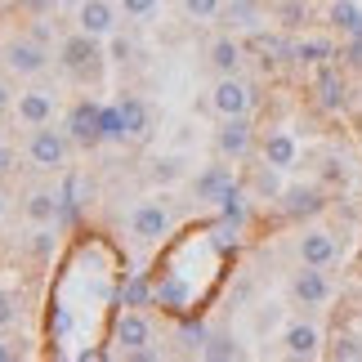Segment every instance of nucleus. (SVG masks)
<instances>
[{"label": "nucleus", "mask_w": 362, "mask_h": 362, "mask_svg": "<svg viewBox=\"0 0 362 362\" xmlns=\"http://www.w3.org/2000/svg\"><path fill=\"white\" fill-rule=\"evenodd\" d=\"M317 103H322L327 112H340V107H344V81L331 72V67L317 72Z\"/></svg>", "instance_id": "4be33fe9"}, {"label": "nucleus", "mask_w": 362, "mask_h": 362, "mask_svg": "<svg viewBox=\"0 0 362 362\" xmlns=\"http://www.w3.org/2000/svg\"><path fill=\"white\" fill-rule=\"evenodd\" d=\"M300 18H304V0H286L282 5V27H300Z\"/></svg>", "instance_id": "58836bf2"}, {"label": "nucleus", "mask_w": 362, "mask_h": 362, "mask_svg": "<svg viewBox=\"0 0 362 362\" xmlns=\"http://www.w3.org/2000/svg\"><path fill=\"white\" fill-rule=\"evenodd\" d=\"M344 63L362 67V36H349V45H344Z\"/></svg>", "instance_id": "ea45409f"}, {"label": "nucleus", "mask_w": 362, "mask_h": 362, "mask_svg": "<svg viewBox=\"0 0 362 362\" xmlns=\"http://www.w3.org/2000/svg\"><path fill=\"white\" fill-rule=\"evenodd\" d=\"M349 36H362V18H358V27H354V32H349Z\"/></svg>", "instance_id": "a18cd8bd"}, {"label": "nucleus", "mask_w": 362, "mask_h": 362, "mask_svg": "<svg viewBox=\"0 0 362 362\" xmlns=\"http://www.w3.org/2000/svg\"><path fill=\"white\" fill-rule=\"evenodd\" d=\"M32 255L36 259H49L54 255V233H49V224L40 228V233H32Z\"/></svg>", "instance_id": "c9c22d12"}, {"label": "nucleus", "mask_w": 362, "mask_h": 362, "mask_svg": "<svg viewBox=\"0 0 362 362\" xmlns=\"http://www.w3.org/2000/svg\"><path fill=\"white\" fill-rule=\"evenodd\" d=\"M121 9H125V18H134V23H144L157 13V0H121Z\"/></svg>", "instance_id": "72a5a7b5"}, {"label": "nucleus", "mask_w": 362, "mask_h": 362, "mask_svg": "<svg viewBox=\"0 0 362 362\" xmlns=\"http://www.w3.org/2000/svg\"><path fill=\"white\" fill-rule=\"evenodd\" d=\"M117 112L125 121V130H130V139H148L152 134V112H148V103L139 99V94H121Z\"/></svg>", "instance_id": "2eb2a0df"}, {"label": "nucleus", "mask_w": 362, "mask_h": 362, "mask_svg": "<svg viewBox=\"0 0 362 362\" xmlns=\"http://www.w3.org/2000/svg\"><path fill=\"white\" fill-rule=\"evenodd\" d=\"M13 358H18V349H13L9 340H0V362H13Z\"/></svg>", "instance_id": "79ce46f5"}, {"label": "nucleus", "mask_w": 362, "mask_h": 362, "mask_svg": "<svg viewBox=\"0 0 362 362\" xmlns=\"http://www.w3.org/2000/svg\"><path fill=\"white\" fill-rule=\"evenodd\" d=\"M59 197H63V206H59V224H76L81 211L94 202V184H90L86 175H67V184H63Z\"/></svg>", "instance_id": "9b49d317"}, {"label": "nucleus", "mask_w": 362, "mask_h": 362, "mask_svg": "<svg viewBox=\"0 0 362 362\" xmlns=\"http://www.w3.org/2000/svg\"><path fill=\"white\" fill-rule=\"evenodd\" d=\"M59 67L72 81H81V86H90V81H99L103 76V45H99V36H90V32H76L72 36H63V45H59Z\"/></svg>", "instance_id": "f257e3e1"}, {"label": "nucleus", "mask_w": 362, "mask_h": 362, "mask_svg": "<svg viewBox=\"0 0 362 362\" xmlns=\"http://www.w3.org/2000/svg\"><path fill=\"white\" fill-rule=\"evenodd\" d=\"M250 103H255V90H250L242 76H219V81H215L211 107H215L219 117H246Z\"/></svg>", "instance_id": "423d86ee"}, {"label": "nucleus", "mask_w": 362, "mask_h": 362, "mask_svg": "<svg viewBox=\"0 0 362 362\" xmlns=\"http://www.w3.org/2000/svg\"><path fill=\"white\" fill-rule=\"evenodd\" d=\"M219 23H224L228 32H255V27H259V5H255V0H224Z\"/></svg>", "instance_id": "dca6fc26"}, {"label": "nucleus", "mask_w": 362, "mask_h": 362, "mask_svg": "<svg viewBox=\"0 0 362 362\" xmlns=\"http://www.w3.org/2000/svg\"><path fill=\"white\" fill-rule=\"evenodd\" d=\"M5 107H9V86L0 81V112H5Z\"/></svg>", "instance_id": "37998d69"}, {"label": "nucleus", "mask_w": 362, "mask_h": 362, "mask_svg": "<svg viewBox=\"0 0 362 362\" xmlns=\"http://www.w3.org/2000/svg\"><path fill=\"white\" fill-rule=\"evenodd\" d=\"M250 117H224L219 121V130H215V152L224 161H242L246 152H250Z\"/></svg>", "instance_id": "0eeeda50"}, {"label": "nucleus", "mask_w": 362, "mask_h": 362, "mask_svg": "<svg viewBox=\"0 0 362 362\" xmlns=\"http://www.w3.org/2000/svg\"><path fill=\"white\" fill-rule=\"evenodd\" d=\"M282 215L286 219H313V215H322L327 211V197L317 188H304V184H296V188H282Z\"/></svg>", "instance_id": "9d476101"}, {"label": "nucleus", "mask_w": 362, "mask_h": 362, "mask_svg": "<svg viewBox=\"0 0 362 362\" xmlns=\"http://www.w3.org/2000/svg\"><path fill=\"white\" fill-rule=\"evenodd\" d=\"M331 358H362V340H354V336L336 340V349H331Z\"/></svg>", "instance_id": "e433bc0d"}, {"label": "nucleus", "mask_w": 362, "mask_h": 362, "mask_svg": "<svg viewBox=\"0 0 362 362\" xmlns=\"http://www.w3.org/2000/svg\"><path fill=\"white\" fill-rule=\"evenodd\" d=\"M13 5H18V9H27L32 18H45V13H49L54 5H59V0H13Z\"/></svg>", "instance_id": "4c0bfd02"}, {"label": "nucleus", "mask_w": 362, "mask_h": 362, "mask_svg": "<svg viewBox=\"0 0 362 362\" xmlns=\"http://www.w3.org/2000/svg\"><path fill=\"white\" fill-rule=\"evenodd\" d=\"M72 139L67 130H54V121L45 125H32V134H27V161L36 165V170H63L67 157H72Z\"/></svg>", "instance_id": "7ed1b4c3"}, {"label": "nucleus", "mask_w": 362, "mask_h": 362, "mask_svg": "<svg viewBox=\"0 0 362 362\" xmlns=\"http://www.w3.org/2000/svg\"><path fill=\"white\" fill-rule=\"evenodd\" d=\"M300 259L313 264V269H327V264L336 259V242H331V233H304V238H300Z\"/></svg>", "instance_id": "6ab92c4d"}, {"label": "nucleus", "mask_w": 362, "mask_h": 362, "mask_svg": "<svg viewBox=\"0 0 362 362\" xmlns=\"http://www.w3.org/2000/svg\"><path fill=\"white\" fill-rule=\"evenodd\" d=\"M9 170H13V148L0 144V175H9Z\"/></svg>", "instance_id": "a19ab883"}, {"label": "nucleus", "mask_w": 362, "mask_h": 362, "mask_svg": "<svg viewBox=\"0 0 362 362\" xmlns=\"http://www.w3.org/2000/svg\"><path fill=\"white\" fill-rule=\"evenodd\" d=\"M233 188V170L224 161H215V165H202L197 175H192V197L206 202V206H219V197Z\"/></svg>", "instance_id": "1a4fd4ad"}, {"label": "nucleus", "mask_w": 362, "mask_h": 362, "mask_svg": "<svg viewBox=\"0 0 362 362\" xmlns=\"http://www.w3.org/2000/svg\"><path fill=\"white\" fill-rule=\"evenodd\" d=\"M148 300H157V291H148L144 277H134V282L125 286V309H144Z\"/></svg>", "instance_id": "473e14b6"}, {"label": "nucleus", "mask_w": 362, "mask_h": 362, "mask_svg": "<svg viewBox=\"0 0 362 362\" xmlns=\"http://www.w3.org/2000/svg\"><path fill=\"white\" fill-rule=\"evenodd\" d=\"M358 18H362V9L354 0H336V5H331V27H340V32H354Z\"/></svg>", "instance_id": "393cba45"}, {"label": "nucleus", "mask_w": 362, "mask_h": 362, "mask_svg": "<svg viewBox=\"0 0 362 362\" xmlns=\"http://www.w3.org/2000/svg\"><path fill=\"white\" fill-rule=\"evenodd\" d=\"M331 59V40H300L296 45V63H327Z\"/></svg>", "instance_id": "a878e982"}, {"label": "nucleus", "mask_w": 362, "mask_h": 362, "mask_svg": "<svg viewBox=\"0 0 362 362\" xmlns=\"http://www.w3.org/2000/svg\"><path fill=\"white\" fill-rule=\"evenodd\" d=\"M179 5H184V13H188V18H197V23H211V18H219L224 0H179Z\"/></svg>", "instance_id": "cd10ccee"}, {"label": "nucleus", "mask_w": 362, "mask_h": 362, "mask_svg": "<svg viewBox=\"0 0 362 362\" xmlns=\"http://www.w3.org/2000/svg\"><path fill=\"white\" fill-rule=\"evenodd\" d=\"M134 54H139V49H134V40H130V36H117V32H112V40H107V59L125 67V63L134 59Z\"/></svg>", "instance_id": "7c9ffc66"}, {"label": "nucleus", "mask_w": 362, "mask_h": 362, "mask_svg": "<svg viewBox=\"0 0 362 362\" xmlns=\"http://www.w3.org/2000/svg\"><path fill=\"white\" fill-rule=\"evenodd\" d=\"M0 67H5L9 76H18V81H32V76H45V67H49V45L45 40H36V36H13L0 45Z\"/></svg>", "instance_id": "f03ea898"}, {"label": "nucleus", "mask_w": 362, "mask_h": 362, "mask_svg": "<svg viewBox=\"0 0 362 362\" xmlns=\"http://www.w3.org/2000/svg\"><path fill=\"white\" fill-rule=\"evenodd\" d=\"M59 5H67V9H76V5H81V0H59Z\"/></svg>", "instance_id": "c03bdc74"}, {"label": "nucleus", "mask_w": 362, "mask_h": 362, "mask_svg": "<svg viewBox=\"0 0 362 362\" xmlns=\"http://www.w3.org/2000/svg\"><path fill=\"white\" fill-rule=\"evenodd\" d=\"M206 336H211V331H206L202 322H184V327H179V344H184L188 354H192V349L202 354V344H206Z\"/></svg>", "instance_id": "2f4dec72"}, {"label": "nucleus", "mask_w": 362, "mask_h": 362, "mask_svg": "<svg viewBox=\"0 0 362 362\" xmlns=\"http://www.w3.org/2000/svg\"><path fill=\"white\" fill-rule=\"evenodd\" d=\"M291 296H296L304 309H313V304H322L331 296V286H327V277L322 269H313V264H304V269L296 273V282H291Z\"/></svg>", "instance_id": "4468645a"}, {"label": "nucleus", "mask_w": 362, "mask_h": 362, "mask_svg": "<svg viewBox=\"0 0 362 362\" xmlns=\"http://www.w3.org/2000/svg\"><path fill=\"white\" fill-rule=\"evenodd\" d=\"M250 188H255L259 197H282V184H277V165L264 161L259 170H255V184H250Z\"/></svg>", "instance_id": "bb28decb"}, {"label": "nucleus", "mask_w": 362, "mask_h": 362, "mask_svg": "<svg viewBox=\"0 0 362 362\" xmlns=\"http://www.w3.org/2000/svg\"><path fill=\"white\" fill-rule=\"evenodd\" d=\"M54 90H27V94H18V121L32 130V125H45V121H54Z\"/></svg>", "instance_id": "ddd939ff"}, {"label": "nucleus", "mask_w": 362, "mask_h": 362, "mask_svg": "<svg viewBox=\"0 0 362 362\" xmlns=\"http://www.w3.org/2000/svg\"><path fill=\"white\" fill-rule=\"evenodd\" d=\"M76 27L90 36H112L117 32V5L112 0H81L76 5Z\"/></svg>", "instance_id": "6e6552de"}, {"label": "nucleus", "mask_w": 362, "mask_h": 362, "mask_svg": "<svg viewBox=\"0 0 362 362\" xmlns=\"http://www.w3.org/2000/svg\"><path fill=\"white\" fill-rule=\"evenodd\" d=\"M59 206H63V197L59 192H49V188H36L32 197H27V219H32L36 228H45V224H54V219H59Z\"/></svg>", "instance_id": "a211bd4d"}, {"label": "nucleus", "mask_w": 362, "mask_h": 362, "mask_svg": "<svg viewBox=\"0 0 362 362\" xmlns=\"http://www.w3.org/2000/svg\"><path fill=\"white\" fill-rule=\"evenodd\" d=\"M202 358L206 362H238L242 358V344H238L233 331H211L206 344H202Z\"/></svg>", "instance_id": "aec40b11"}, {"label": "nucleus", "mask_w": 362, "mask_h": 362, "mask_svg": "<svg viewBox=\"0 0 362 362\" xmlns=\"http://www.w3.org/2000/svg\"><path fill=\"white\" fill-rule=\"evenodd\" d=\"M103 134H107V144H125V139H130V130H125V121L117 112V103L103 107Z\"/></svg>", "instance_id": "c85d7f7f"}, {"label": "nucleus", "mask_w": 362, "mask_h": 362, "mask_svg": "<svg viewBox=\"0 0 362 362\" xmlns=\"http://www.w3.org/2000/svg\"><path fill=\"white\" fill-rule=\"evenodd\" d=\"M242 59H246V49H242L233 36H219L215 45H211V67H215V76H238V72H242Z\"/></svg>", "instance_id": "f3484780"}, {"label": "nucleus", "mask_w": 362, "mask_h": 362, "mask_svg": "<svg viewBox=\"0 0 362 362\" xmlns=\"http://www.w3.org/2000/svg\"><path fill=\"white\" fill-rule=\"evenodd\" d=\"M286 354L291 358H313L317 354V331L309 322H296V327L286 331Z\"/></svg>", "instance_id": "b1692460"}, {"label": "nucleus", "mask_w": 362, "mask_h": 362, "mask_svg": "<svg viewBox=\"0 0 362 362\" xmlns=\"http://www.w3.org/2000/svg\"><path fill=\"white\" fill-rule=\"evenodd\" d=\"M152 179H157V184H175V179H184V161H179V157L152 161Z\"/></svg>", "instance_id": "c756f323"}, {"label": "nucleus", "mask_w": 362, "mask_h": 362, "mask_svg": "<svg viewBox=\"0 0 362 362\" xmlns=\"http://www.w3.org/2000/svg\"><path fill=\"white\" fill-rule=\"evenodd\" d=\"M264 161H269V165H277V170L296 165V139H291L286 130H273L269 139H264Z\"/></svg>", "instance_id": "412c9836"}, {"label": "nucleus", "mask_w": 362, "mask_h": 362, "mask_svg": "<svg viewBox=\"0 0 362 362\" xmlns=\"http://www.w3.org/2000/svg\"><path fill=\"white\" fill-rule=\"evenodd\" d=\"M170 206H165V197H152V202H139L134 206V215H130V233L139 242H161V238H170Z\"/></svg>", "instance_id": "39448f33"}, {"label": "nucleus", "mask_w": 362, "mask_h": 362, "mask_svg": "<svg viewBox=\"0 0 362 362\" xmlns=\"http://www.w3.org/2000/svg\"><path fill=\"white\" fill-rule=\"evenodd\" d=\"M0 5H5V0H0Z\"/></svg>", "instance_id": "de8ad7c7"}, {"label": "nucleus", "mask_w": 362, "mask_h": 362, "mask_svg": "<svg viewBox=\"0 0 362 362\" xmlns=\"http://www.w3.org/2000/svg\"><path fill=\"white\" fill-rule=\"evenodd\" d=\"M0 215H5V192H0Z\"/></svg>", "instance_id": "49530a36"}, {"label": "nucleus", "mask_w": 362, "mask_h": 362, "mask_svg": "<svg viewBox=\"0 0 362 362\" xmlns=\"http://www.w3.org/2000/svg\"><path fill=\"white\" fill-rule=\"evenodd\" d=\"M13 322H18V296L0 286V327H13Z\"/></svg>", "instance_id": "f704fd0d"}, {"label": "nucleus", "mask_w": 362, "mask_h": 362, "mask_svg": "<svg viewBox=\"0 0 362 362\" xmlns=\"http://www.w3.org/2000/svg\"><path fill=\"white\" fill-rule=\"evenodd\" d=\"M63 130H67V139H72L81 152L107 144V134H103V103L76 99L72 107H67V117H63Z\"/></svg>", "instance_id": "20e7f679"}, {"label": "nucleus", "mask_w": 362, "mask_h": 362, "mask_svg": "<svg viewBox=\"0 0 362 362\" xmlns=\"http://www.w3.org/2000/svg\"><path fill=\"white\" fill-rule=\"evenodd\" d=\"M148 340H152V327H148V317L139 313V309H125L117 317V344L125 354H139V349H148Z\"/></svg>", "instance_id": "f8f14e48"}, {"label": "nucleus", "mask_w": 362, "mask_h": 362, "mask_svg": "<svg viewBox=\"0 0 362 362\" xmlns=\"http://www.w3.org/2000/svg\"><path fill=\"white\" fill-rule=\"evenodd\" d=\"M219 219H224V228H233V233L246 224V192H242L238 184H233L224 197H219Z\"/></svg>", "instance_id": "5701e85b"}]
</instances>
